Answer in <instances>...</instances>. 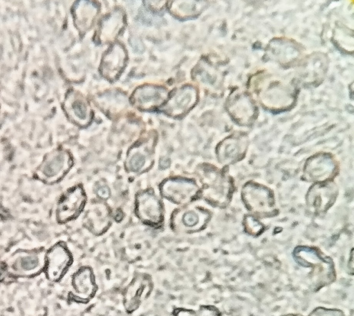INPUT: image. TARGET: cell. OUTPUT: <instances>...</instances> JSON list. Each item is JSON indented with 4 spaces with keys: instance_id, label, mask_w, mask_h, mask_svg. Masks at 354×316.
I'll return each mask as SVG.
<instances>
[{
    "instance_id": "obj_1",
    "label": "cell",
    "mask_w": 354,
    "mask_h": 316,
    "mask_svg": "<svg viewBox=\"0 0 354 316\" xmlns=\"http://www.w3.org/2000/svg\"><path fill=\"white\" fill-rule=\"evenodd\" d=\"M257 90L263 107L273 112L288 110L296 99L295 86L290 82L280 79L266 77Z\"/></svg>"
},
{
    "instance_id": "obj_2",
    "label": "cell",
    "mask_w": 354,
    "mask_h": 316,
    "mask_svg": "<svg viewBox=\"0 0 354 316\" xmlns=\"http://www.w3.org/2000/svg\"><path fill=\"white\" fill-rule=\"evenodd\" d=\"M241 198L246 208L256 216L267 217L277 214L274 194L267 186L248 181L241 189Z\"/></svg>"
},
{
    "instance_id": "obj_3",
    "label": "cell",
    "mask_w": 354,
    "mask_h": 316,
    "mask_svg": "<svg viewBox=\"0 0 354 316\" xmlns=\"http://www.w3.org/2000/svg\"><path fill=\"white\" fill-rule=\"evenodd\" d=\"M225 108L233 121L241 126L252 125L257 117L255 102L245 90H232L226 99Z\"/></svg>"
},
{
    "instance_id": "obj_4",
    "label": "cell",
    "mask_w": 354,
    "mask_h": 316,
    "mask_svg": "<svg viewBox=\"0 0 354 316\" xmlns=\"http://www.w3.org/2000/svg\"><path fill=\"white\" fill-rule=\"evenodd\" d=\"M207 179L208 199L215 206L226 207L230 204L234 190L233 179L228 174L227 168L210 169Z\"/></svg>"
},
{
    "instance_id": "obj_5",
    "label": "cell",
    "mask_w": 354,
    "mask_h": 316,
    "mask_svg": "<svg viewBox=\"0 0 354 316\" xmlns=\"http://www.w3.org/2000/svg\"><path fill=\"white\" fill-rule=\"evenodd\" d=\"M338 164L330 153L319 152L309 157L304 166L303 178L306 181L322 183L337 175Z\"/></svg>"
},
{
    "instance_id": "obj_6",
    "label": "cell",
    "mask_w": 354,
    "mask_h": 316,
    "mask_svg": "<svg viewBox=\"0 0 354 316\" xmlns=\"http://www.w3.org/2000/svg\"><path fill=\"white\" fill-rule=\"evenodd\" d=\"M72 262V255L65 244H55L45 255L44 272L47 279L52 282H59Z\"/></svg>"
},
{
    "instance_id": "obj_7",
    "label": "cell",
    "mask_w": 354,
    "mask_h": 316,
    "mask_svg": "<svg viewBox=\"0 0 354 316\" xmlns=\"http://www.w3.org/2000/svg\"><path fill=\"white\" fill-rule=\"evenodd\" d=\"M198 90L190 85L174 90L169 95L160 110L173 117H180L188 112L197 103Z\"/></svg>"
},
{
    "instance_id": "obj_8",
    "label": "cell",
    "mask_w": 354,
    "mask_h": 316,
    "mask_svg": "<svg viewBox=\"0 0 354 316\" xmlns=\"http://www.w3.org/2000/svg\"><path fill=\"white\" fill-rule=\"evenodd\" d=\"M73 161L65 151H56L48 156L36 170L35 175L41 181L52 184L60 180L69 170Z\"/></svg>"
},
{
    "instance_id": "obj_9",
    "label": "cell",
    "mask_w": 354,
    "mask_h": 316,
    "mask_svg": "<svg viewBox=\"0 0 354 316\" xmlns=\"http://www.w3.org/2000/svg\"><path fill=\"white\" fill-rule=\"evenodd\" d=\"M248 144V137L243 132H234L225 137L216 148L218 161L228 166L241 161L246 154Z\"/></svg>"
},
{
    "instance_id": "obj_10",
    "label": "cell",
    "mask_w": 354,
    "mask_h": 316,
    "mask_svg": "<svg viewBox=\"0 0 354 316\" xmlns=\"http://www.w3.org/2000/svg\"><path fill=\"white\" fill-rule=\"evenodd\" d=\"M302 48L295 41L287 38H274L266 48V57L283 66L292 65L299 60Z\"/></svg>"
},
{
    "instance_id": "obj_11",
    "label": "cell",
    "mask_w": 354,
    "mask_h": 316,
    "mask_svg": "<svg viewBox=\"0 0 354 316\" xmlns=\"http://www.w3.org/2000/svg\"><path fill=\"white\" fill-rule=\"evenodd\" d=\"M294 257L303 266L310 267L315 275L321 277H326L331 281L334 277V270L332 261L322 255L316 248L308 246H299L295 249Z\"/></svg>"
},
{
    "instance_id": "obj_12",
    "label": "cell",
    "mask_w": 354,
    "mask_h": 316,
    "mask_svg": "<svg viewBox=\"0 0 354 316\" xmlns=\"http://www.w3.org/2000/svg\"><path fill=\"white\" fill-rule=\"evenodd\" d=\"M338 195L335 183L328 181L315 183L306 195L307 205L312 211L321 214L327 211L335 203Z\"/></svg>"
},
{
    "instance_id": "obj_13",
    "label": "cell",
    "mask_w": 354,
    "mask_h": 316,
    "mask_svg": "<svg viewBox=\"0 0 354 316\" xmlns=\"http://www.w3.org/2000/svg\"><path fill=\"white\" fill-rule=\"evenodd\" d=\"M72 290L69 299L81 304L89 302L95 295L97 286L95 276L88 267H82L73 274L71 279Z\"/></svg>"
},
{
    "instance_id": "obj_14",
    "label": "cell",
    "mask_w": 354,
    "mask_h": 316,
    "mask_svg": "<svg viewBox=\"0 0 354 316\" xmlns=\"http://www.w3.org/2000/svg\"><path fill=\"white\" fill-rule=\"evenodd\" d=\"M169 97L168 90L160 86L145 84L137 88L130 101L135 107L142 110H152L162 106Z\"/></svg>"
},
{
    "instance_id": "obj_15",
    "label": "cell",
    "mask_w": 354,
    "mask_h": 316,
    "mask_svg": "<svg viewBox=\"0 0 354 316\" xmlns=\"http://www.w3.org/2000/svg\"><path fill=\"white\" fill-rule=\"evenodd\" d=\"M160 192L162 196L176 204H187L197 196L199 188L190 179L171 178L162 183Z\"/></svg>"
},
{
    "instance_id": "obj_16",
    "label": "cell",
    "mask_w": 354,
    "mask_h": 316,
    "mask_svg": "<svg viewBox=\"0 0 354 316\" xmlns=\"http://www.w3.org/2000/svg\"><path fill=\"white\" fill-rule=\"evenodd\" d=\"M86 200L81 186H75L68 190L59 199L57 208V219L64 223L75 218L83 209Z\"/></svg>"
},
{
    "instance_id": "obj_17",
    "label": "cell",
    "mask_w": 354,
    "mask_h": 316,
    "mask_svg": "<svg viewBox=\"0 0 354 316\" xmlns=\"http://www.w3.org/2000/svg\"><path fill=\"white\" fill-rule=\"evenodd\" d=\"M136 211L139 218L149 225L157 226L162 221V205L151 190H145L137 195Z\"/></svg>"
},
{
    "instance_id": "obj_18",
    "label": "cell",
    "mask_w": 354,
    "mask_h": 316,
    "mask_svg": "<svg viewBox=\"0 0 354 316\" xmlns=\"http://www.w3.org/2000/svg\"><path fill=\"white\" fill-rule=\"evenodd\" d=\"M127 60L124 47L120 43H113L103 55L100 72L109 81L116 79L124 69Z\"/></svg>"
},
{
    "instance_id": "obj_19",
    "label": "cell",
    "mask_w": 354,
    "mask_h": 316,
    "mask_svg": "<svg viewBox=\"0 0 354 316\" xmlns=\"http://www.w3.org/2000/svg\"><path fill=\"white\" fill-rule=\"evenodd\" d=\"M153 289L150 277L142 275L134 278L124 292V306L127 312L131 313L136 310L146 300Z\"/></svg>"
},
{
    "instance_id": "obj_20",
    "label": "cell",
    "mask_w": 354,
    "mask_h": 316,
    "mask_svg": "<svg viewBox=\"0 0 354 316\" xmlns=\"http://www.w3.org/2000/svg\"><path fill=\"white\" fill-rule=\"evenodd\" d=\"M222 73L220 64L208 58H203L194 68L192 77L207 90L216 91L221 87Z\"/></svg>"
},
{
    "instance_id": "obj_21",
    "label": "cell",
    "mask_w": 354,
    "mask_h": 316,
    "mask_svg": "<svg viewBox=\"0 0 354 316\" xmlns=\"http://www.w3.org/2000/svg\"><path fill=\"white\" fill-rule=\"evenodd\" d=\"M126 19L124 12L115 9L104 16L96 32V40L100 43L113 41L125 26Z\"/></svg>"
},
{
    "instance_id": "obj_22",
    "label": "cell",
    "mask_w": 354,
    "mask_h": 316,
    "mask_svg": "<svg viewBox=\"0 0 354 316\" xmlns=\"http://www.w3.org/2000/svg\"><path fill=\"white\" fill-rule=\"evenodd\" d=\"M68 112L71 119L81 126L90 124L93 117L89 103L80 94L74 92L68 99Z\"/></svg>"
},
{
    "instance_id": "obj_23",
    "label": "cell",
    "mask_w": 354,
    "mask_h": 316,
    "mask_svg": "<svg viewBox=\"0 0 354 316\" xmlns=\"http://www.w3.org/2000/svg\"><path fill=\"white\" fill-rule=\"evenodd\" d=\"M45 264H41L40 255L37 252L22 253L12 262L10 268L13 270L12 275L30 277L37 274L44 268Z\"/></svg>"
},
{
    "instance_id": "obj_24",
    "label": "cell",
    "mask_w": 354,
    "mask_h": 316,
    "mask_svg": "<svg viewBox=\"0 0 354 316\" xmlns=\"http://www.w3.org/2000/svg\"><path fill=\"white\" fill-rule=\"evenodd\" d=\"M99 6L93 1H78L74 8V18L77 28L82 32L88 30L95 21Z\"/></svg>"
},
{
    "instance_id": "obj_25",
    "label": "cell",
    "mask_w": 354,
    "mask_h": 316,
    "mask_svg": "<svg viewBox=\"0 0 354 316\" xmlns=\"http://www.w3.org/2000/svg\"><path fill=\"white\" fill-rule=\"evenodd\" d=\"M86 224L96 234L106 229L109 224L108 208L102 204H93L88 210L86 216Z\"/></svg>"
},
{
    "instance_id": "obj_26",
    "label": "cell",
    "mask_w": 354,
    "mask_h": 316,
    "mask_svg": "<svg viewBox=\"0 0 354 316\" xmlns=\"http://www.w3.org/2000/svg\"><path fill=\"white\" fill-rule=\"evenodd\" d=\"M301 73L303 79L310 80V83H316L322 79L327 69L326 58L325 56L315 55L304 62Z\"/></svg>"
},
{
    "instance_id": "obj_27",
    "label": "cell",
    "mask_w": 354,
    "mask_h": 316,
    "mask_svg": "<svg viewBox=\"0 0 354 316\" xmlns=\"http://www.w3.org/2000/svg\"><path fill=\"white\" fill-rule=\"evenodd\" d=\"M168 4L170 12L174 17L187 19L200 14L205 3L201 1H171Z\"/></svg>"
},
{
    "instance_id": "obj_28",
    "label": "cell",
    "mask_w": 354,
    "mask_h": 316,
    "mask_svg": "<svg viewBox=\"0 0 354 316\" xmlns=\"http://www.w3.org/2000/svg\"><path fill=\"white\" fill-rule=\"evenodd\" d=\"M152 150L151 140L142 141L133 147L128 155L126 166L128 170L139 171L145 165L147 155Z\"/></svg>"
},
{
    "instance_id": "obj_29",
    "label": "cell",
    "mask_w": 354,
    "mask_h": 316,
    "mask_svg": "<svg viewBox=\"0 0 354 316\" xmlns=\"http://www.w3.org/2000/svg\"><path fill=\"white\" fill-rule=\"evenodd\" d=\"M96 103L108 112L115 113L125 109L127 105L126 96L119 91H108L98 95Z\"/></svg>"
},
{
    "instance_id": "obj_30",
    "label": "cell",
    "mask_w": 354,
    "mask_h": 316,
    "mask_svg": "<svg viewBox=\"0 0 354 316\" xmlns=\"http://www.w3.org/2000/svg\"><path fill=\"white\" fill-rule=\"evenodd\" d=\"M174 316H221L218 310L211 306H201L197 310L178 308Z\"/></svg>"
},
{
    "instance_id": "obj_31",
    "label": "cell",
    "mask_w": 354,
    "mask_h": 316,
    "mask_svg": "<svg viewBox=\"0 0 354 316\" xmlns=\"http://www.w3.org/2000/svg\"><path fill=\"white\" fill-rule=\"evenodd\" d=\"M243 226L245 230L250 235L257 236L263 231V226L252 215H248L244 218Z\"/></svg>"
},
{
    "instance_id": "obj_32",
    "label": "cell",
    "mask_w": 354,
    "mask_h": 316,
    "mask_svg": "<svg viewBox=\"0 0 354 316\" xmlns=\"http://www.w3.org/2000/svg\"><path fill=\"white\" fill-rule=\"evenodd\" d=\"M309 316H344V314L339 310L318 308Z\"/></svg>"
},
{
    "instance_id": "obj_33",
    "label": "cell",
    "mask_w": 354,
    "mask_h": 316,
    "mask_svg": "<svg viewBox=\"0 0 354 316\" xmlns=\"http://www.w3.org/2000/svg\"><path fill=\"white\" fill-rule=\"evenodd\" d=\"M183 223L187 226H194L198 222V217L194 212H187L183 218Z\"/></svg>"
},
{
    "instance_id": "obj_34",
    "label": "cell",
    "mask_w": 354,
    "mask_h": 316,
    "mask_svg": "<svg viewBox=\"0 0 354 316\" xmlns=\"http://www.w3.org/2000/svg\"><path fill=\"white\" fill-rule=\"evenodd\" d=\"M145 3L151 10L159 11L163 8L166 2L165 1H147Z\"/></svg>"
},
{
    "instance_id": "obj_35",
    "label": "cell",
    "mask_w": 354,
    "mask_h": 316,
    "mask_svg": "<svg viewBox=\"0 0 354 316\" xmlns=\"http://www.w3.org/2000/svg\"><path fill=\"white\" fill-rule=\"evenodd\" d=\"M8 276H10L8 266L3 262H0V284L5 282Z\"/></svg>"
},
{
    "instance_id": "obj_36",
    "label": "cell",
    "mask_w": 354,
    "mask_h": 316,
    "mask_svg": "<svg viewBox=\"0 0 354 316\" xmlns=\"http://www.w3.org/2000/svg\"><path fill=\"white\" fill-rule=\"evenodd\" d=\"M97 194L100 198L106 199L109 197L110 191L107 186H101L97 189Z\"/></svg>"
},
{
    "instance_id": "obj_37",
    "label": "cell",
    "mask_w": 354,
    "mask_h": 316,
    "mask_svg": "<svg viewBox=\"0 0 354 316\" xmlns=\"http://www.w3.org/2000/svg\"><path fill=\"white\" fill-rule=\"evenodd\" d=\"M287 316H290V315H287ZM292 316H294V315H292Z\"/></svg>"
}]
</instances>
